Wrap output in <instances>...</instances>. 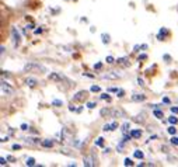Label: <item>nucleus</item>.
I'll list each match as a JSON object with an SVG mask.
<instances>
[{
  "label": "nucleus",
  "instance_id": "nucleus-13",
  "mask_svg": "<svg viewBox=\"0 0 178 167\" xmlns=\"http://www.w3.org/2000/svg\"><path fill=\"white\" fill-rule=\"evenodd\" d=\"M130 135H132L135 139H139V138L142 136V131H140V129H132V131H130Z\"/></svg>",
  "mask_w": 178,
  "mask_h": 167
},
{
  "label": "nucleus",
  "instance_id": "nucleus-47",
  "mask_svg": "<svg viewBox=\"0 0 178 167\" xmlns=\"http://www.w3.org/2000/svg\"><path fill=\"white\" fill-rule=\"evenodd\" d=\"M163 58H164V59H166V61H170V59H171V58H170V55H164Z\"/></svg>",
  "mask_w": 178,
  "mask_h": 167
},
{
  "label": "nucleus",
  "instance_id": "nucleus-36",
  "mask_svg": "<svg viewBox=\"0 0 178 167\" xmlns=\"http://www.w3.org/2000/svg\"><path fill=\"white\" fill-rule=\"evenodd\" d=\"M111 128H112V131H115L118 128V122L117 121H114V122H111Z\"/></svg>",
  "mask_w": 178,
  "mask_h": 167
},
{
  "label": "nucleus",
  "instance_id": "nucleus-29",
  "mask_svg": "<svg viewBox=\"0 0 178 167\" xmlns=\"http://www.w3.org/2000/svg\"><path fill=\"white\" fill-rule=\"evenodd\" d=\"M167 132H168L170 135H175L177 134V129H175V126H170L168 129H167Z\"/></svg>",
  "mask_w": 178,
  "mask_h": 167
},
{
  "label": "nucleus",
  "instance_id": "nucleus-22",
  "mask_svg": "<svg viewBox=\"0 0 178 167\" xmlns=\"http://www.w3.org/2000/svg\"><path fill=\"white\" fill-rule=\"evenodd\" d=\"M25 142H27V143H30V145H36V143H38V139H32V138H27V139H25Z\"/></svg>",
  "mask_w": 178,
  "mask_h": 167
},
{
  "label": "nucleus",
  "instance_id": "nucleus-17",
  "mask_svg": "<svg viewBox=\"0 0 178 167\" xmlns=\"http://www.w3.org/2000/svg\"><path fill=\"white\" fill-rule=\"evenodd\" d=\"M154 117H157L159 119H163L164 118L163 111H160V109H154Z\"/></svg>",
  "mask_w": 178,
  "mask_h": 167
},
{
  "label": "nucleus",
  "instance_id": "nucleus-25",
  "mask_svg": "<svg viewBox=\"0 0 178 167\" xmlns=\"http://www.w3.org/2000/svg\"><path fill=\"white\" fill-rule=\"evenodd\" d=\"M94 143H95L97 146H100V148H103V146H104V139H103V138H98V139H97Z\"/></svg>",
  "mask_w": 178,
  "mask_h": 167
},
{
  "label": "nucleus",
  "instance_id": "nucleus-5",
  "mask_svg": "<svg viewBox=\"0 0 178 167\" xmlns=\"http://www.w3.org/2000/svg\"><path fill=\"white\" fill-rule=\"evenodd\" d=\"M83 166L84 167H94L95 166V160H94L93 156H84V159H83Z\"/></svg>",
  "mask_w": 178,
  "mask_h": 167
},
{
  "label": "nucleus",
  "instance_id": "nucleus-26",
  "mask_svg": "<svg viewBox=\"0 0 178 167\" xmlns=\"http://www.w3.org/2000/svg\"><path fill=\"white\" fill-rule=\"evenodd\" d=\"M117 96H118V98H122L125 96V90H122V88H118Z\"/></svg>",
  "mask_w": 178,
  "mask_h": 167
},
{
  "label": "nucleus",
  "instance_id": "nucleus-33",
  "mask_svg": "<svg viewBox=\"0 0 178 167\" xmlns=\"http://www.w3.org/2000/svg\"><path fill=\"white\" fill-rule=\"evenodd\" d=\"M7 160H9V159L0 157V164H2V166H6V164H7Z\"/></svg>",
  "mask_w": 178,
  "mask_h": 167
},
{
  "label": "nucleus",
  "instance_id": "nucleus-2",
  "mask_svg": "<svg viewBox=\"0 0 178 167\" xmlns=\"http://www.w3.org/2000/svg\"><path fill=\"white\" fill-rule=\"evenodd\" d=\"M0 87H2V93H3V94H6V96H11L13 93H14V88H13L7 82H4V80H2V84H0Z\"/></svg>",
  "mask_w": 178,
  "mask_h": 167
},
{
  "label": "nucleus",
  "instance_id": "nucleus-49",
  "mask_svg": "<svg viewBox=\"0 0 178 167\" xmlns=\"http://www.w3.org/2000/svg\"><path fill=\"white\" fill-rule=\"evenodd\" d=\"M0 49H2V51H0V54L3 55V54H4V51H6V48H4V46H2V48H0Z\"/></svg>",
  "mask_w": 178,
  "mask_h": 167
},
{
  "label": "nucleus",
  "instance_id": "nucleus-48",
  "mask_svg": "<svg viewBox=\"0 0 178 167\" xmlns=\"http://www.w3.org/2000/svg\"><path fill=\"white\" fill-rule=\"evenodd\" d=\"M140 49H147V45H146V44H143V45H140Z\"/></svg>",
  "mask_w": 178,
  "mask_h": 167
},
{
  "label": "nucleus",
  "instance_id": "nucleus-30",
  "mask_svg": "<svg viewBox=\"0 0 178 167\" xmlns=\"http://www.w3.org/2000/svg\"><path fill=\"white\" fill-rule=\"evenodd\" d=\"M171 143H172V145H175V146H178V136L172 135V138H171Z\"/></svg>",
  "mask_w": 178,
  "mask_h": 167
},
{
  "label": "nucleus",
  "instance_id": "nucleus-24",
  "mask_svg": "<svg viewBox=\"0 0 178 167\" xmlns=\"http://www.w3.org/2000/svg\"><path fill=\"white\" fill-rule=\"evenodd\" d=\"M168 122H170V124H172V125H175L178 122V118H177V117H174V115H171L168 118Z\"/></svg>",
  "mask_w": 178,
  "mask_h": 167
},
{
  "label": "nucleus",
  "instance_id": "nucleus-46",
  "mask_svg": "<svg viewBox=\"0 0 178 167\" xmlns=\"http://www.w3.org/2000/svg\"><path fill=\"white\" fill-rule=\"evenodd\" d=\"M34 32H35V34H41V32H42V28H38V30H35Z\"/></svg>",
  "mask_w": 178,
  "mask_h": 167
},
{
  "label": "nucleus",
  "instance_id": "nucleus-7",
  "mask_svg": "<svg viewBox=\"0 0 178 167\" xmlns=\"http://www.w3.org/2000/svg\"><path fill=\"white\" fill-rule=\"evenodd\" d=\"M49 80H52V82H62L63 80V76H61L59 73H55V72H52V73H49Z\"/></svg>",
  "mask_w": 178,
  "mask_h": 167
},
{
  "label": "nucleus",
  "instance_id": "nucleus-6",
  "mask_svg": "<svg viewBox=\"0 0 178 167\" xmlns=\"http://www.w3.org/2000/svg\"><path fill=\"white\" fill-rule=\"evenodd\" d=\"M103 79H107V80H117L118 77H121V75H118L117 72H107L105 75H103Z\"/></svg>",
  "mask_w": 178,
  "mask_h": 167
},
{
  "label": "nucleus",
  "instance_id": "nucleus-4",
  "mask_svg": "<svg viewBox=\"0 0 178 167\" xmlns=\"http://www.w3.org/2000/svg\"><path fill=\"white\" fill-rule=\"evenodd\" d=\"M87 97H88V91L80 90V91H77V93L73 96V100H74V101H84Z\"/></svg>",
  "mask_w": 178,
  "mask_h": 167
},
{
  "label": "nucleus",
  "instance_id": "nucleus-16",
  "mask_svg": "<svg viewBox=\"0 0 178 167\" xmlns=\"http://www.w3.org/2000/svg\"><path fill=\"white\" fill-rule=\"evenodd\" d=\"M133 156H135L136 159H140V160H142L143 157H145V155H143V152H142V150H139V149L133 152Z\"/></svg>",
  "mask_w": 178,
  "mask_h": 167
},
{
  "label": "nucleus",
  "instance_id": "nucleus-38",
  "mask_svg": "<svg viewBox=\"0 0 178 167\" xmlns=\"http://www.w3.org/2000/svg\"><path fill=\"white\" fill-rule=\"evenodd\" d=\"M20 128H21V131H28V125L27 124H21Z\"/></svg>",
  "mask_w": 178,
  "mask_h": 167
},
{
  "label": "nucleus",
  "instance_id": "nucleus-44",
  "mask_svg": "<svg viewBox=\"0 0 178 167\" xmlns=\"http://www.w3.org/2000/svg\"><path fill=\"white\" fill-rule=\"evenodd\" d=\"M108 91H112V93H117L118 88H117V87H111V88H108Z\"/></svg>",
  "mask_w": 178,
  "mask_h": 167
},
{
  "label": "nucleus",
  "instance_id": "nucleus-32",
  "mask_svg": "<svg viewBox=\"0 0 178 167\" xmlns=\"http://www.w3.org/2000/svg\"><path fill=\"white\" fill-rule=\"evenodd\" d=\"M138 59H139V61H146V59H147V55L142 54V55H139V56H138Z\"/></svg>",
  "mask_w": 178,
  "mask_h": 167
},
{
  "label": "nucleus",
  "instance_id": "nucleus-19",
  "mask_svg": "<svg viewBox=\"0 0 178 167\" xmlns=\"http://www.w3.org/2000/svg\"><path fill=\"white\" fill-rule=\"evenodd\" d=\"M100 114H101L103 117H105V115H111V109H109V108H103V109L100 111Z\"/></svg>",
  "mask_w": 178,
  "mask_h": 167
},
{
  "label": "nucleus",
  "instance_id": "nucleus-28",
  "mask_svg": "<svg viewBox=\"0 0 178 167\" xmlns=\"http://www.w3.org/2000/svg\"><path fill=\"white\" fill-rule=\"evenodd\" d=\"M103 131L104 132H109V131H112V128H111V124H105L103 126Z\"/></svg>",
  "mask_w": 178,
  "mask_h": 167
},
{
  "label": "nucleus",
  "instance_id": "nucleus-12",
  "mask_svg": "<svg viewBox=\"0 0 178 167\" xmlns=\"http://www.w3.org/2000/svg\"><path fill=\"white\" fill-rule=\"evenodd\" d=\"M146 96L145 94H133L132 96V101H145Z\"/></svg>",
  "mask_w": 178,
  "mask_h": 167
},
{
  "label": "nucleus",
  "instance_id": "nucleus-9",
  "mask_svg": "<svg viewBox=\"0 0 178 167\" xmlns=\"http://www.w3.org/2000/svg\"><path fill=\"white\" fill-rule=\"evenodd\" d=\"M111 117L117 118V117H125V113L122 109H111Z\"/></svg>",
  "mask_w": 178,
  "mask_h": 167
},
{
  "label": "nucleus",
  "instance_id": "nucleus-3",
  "mask_svg": "<svg viewBox=\"0 0 178 167\" xmlns=\"http://www.w3.org/2000/svg\"><path fill=\"white\" fill-rule=\"evenodd\" d=\"M11 38H13V41H14V46L20 45V42H21V35H20L17 28H14V27L11 28Z\"/></svg>",
  "mask_w": 178,
  "mask_h": 167
},
{
  "label": "nucleus",
  "instance_id": "nucleus-35",
  "mask_svg": "<svg viewBox=\"0 0 178 167\" xmlns=\"http://www.w3.org/2000/svg\"><path fill=\"white\" fill-rule=\"evenodd\" d=\"M95 107H97V104H95V103H87V108L93 109V108H95Z\"/></svg>",
  "mask_w": 178,
  "mask_h": 167
},
{
  "label": "nucleus",
  "instance_id": "nucleus-18",
  "mask_svg": "<svg viewBox=\"0 0 178 167\" xmlns=\"http://www.w3.org/2000/svg\"><path fill=\"white\" fill-rule=\"evenodd\" d=\"M25 164H27V166H30V167L35 166V159H34V157H28L27 161H25Z\"/></svg>",
  "mask_w": 178,
  "mask_h": 167
},
{
  "label": "nucleus",
  "instance_id": "nucleus-15",
  "mask_svg": "<svg viewBox=\"0 0 178 167\" xmlns=\"http://www.w3.org/2000/svg\"><path fill=\"white\" fill-rule=\"evenodd\" d=\"M101 40H103L104 44H109L111 42V36L108 34H101Z\"/></svg>",
  "mask_w": 178,
  "mask_h": 167
},
{
  "label": "nucleus",
  "instance_id": "nucleus-23",
  "mask_svg": "<svg viewBox=\"0 0 178 167\" xmlns=\"http://www.w3.org/2000/svg\"><path fill=\"white\" fill-rule=\"evenodd\" d=\"M133 164H135V163H133V161H132V159H129V157H126V159H125V161H124V166H133Z\"/></svg>",
  "mask_w": 178,
  "mask_h": 167
},
{
  "label": "nucleus",
  "instance_id": "nucleus-43",
  "mask_svg": "<svg viewBox=\"0 0 178 167\" xmlns=\"http://www.w3.org/2000/svg\"><path fill=\"white\" fill-rule=\"evenodd\" d=\"M163 103H164V104H170V98H168V97H164V98H163Z\"/></svg>",
  "mask_w": 178,
  "mask_h": 167
},
{
  "label": "nucleus",
  "instance_id": "nucleus-27",
  "mask_svg": "<svg viewBox=\"0 0 178 167\" xmlns=\"http://www.w3.org/2000/svg\"><path fill=\"white\" fill-rule=\"evenodd\" d=\"M105 62H107V63H109V65H111V63H115L114 56H111V55H109V56H107V58H105Z\"/></svg>",
  "mask_w": 178,
  "mask_h": 167
},
{
  "label": "nucleus",
  "instance_id": "nucleus-8",
  "mask_svg": "<svg viewBox=\"0 0 178 167\" xmlns=\"http://www.w3.org/2000/svg\"><path fill=\"white\" fill-rule=\"evenodd\" d=\"M25 84H27L28 87L34 88V87H36V84H38V80L34 79V77H27V79H25Z\"/></svg>",
  "mask_w": 178,
  "mask_h": 167
},
{
  "label": "nucleus",
  "instance_id": "nucleus-31",
  "mask_svg": "<svg viewBox=\"0 0 178 167\" xmlns=\"http://www.w3.org/2000/svg\"><path fill=\"white\" fill-rule=\"evenodd\" d=\"M90 91H93V93H98V91H100V87H98V86H91Z\"/></svg>",
  "mask_w": 178,
  "mask_h": 167
},
{
  "label": "nucleus",
  "instance_id": "nucleus-21",
  "mask_svg": "<svg viewBox=\"0 0 178 167\" xmlns=\"http://www.w3.org/2000/svg\"><path fill=\"white\" fill-rule=\"evenodd\" d=\"M100 98H101V100H107V101H111V97H109V94H108V93H103V94L100 96Z\"/></svg>",
  "mask_w": 178,
  "mask_h": 167
},
{
  "label": "nucleus",
  "instance_id": "nucleus-20",
  "mask_svg": "<svg viewBox=\"0 0 178 167\" xmlns=\"http://www.w3.org/2000/svg\"><path fill=\"white\" fill-rule=\"evenodd\" d=\"M126 62H129V59L125 56V58H118L117 59V63H119V65H124V63H126Z\"/></svg>",
  "mask_w": 178,
  "mask_h": 167
},
{
  "label": "nucleus",
  "instance_id": "nucleus-39",
  "mask_svg": "<svg viewBox=\"0 0 178 167\" xmlns=\"http://www.w3.org/2000/svg\"><path fill=\"white\" fill-rule=\"evenodd\" d=\"M170 109H171V113H172V114H178V107H171Z\"/></svg>",
  "mask_w": 178,
  "mask_h": 167
},
{
  "label": "nucleus",
  "instance_id": "nucleus-11",
  "mask_svg": "<svg viewBox=\"0 0 178 167\" xmlns=\"http://www.w3.org/2000/svg\"><path fill=\"white\" fill-rule=\"evenodd\" d=\"M166 35H168V31H167V28H161L160 32H159V35H157V38H159L160 41H163Z\"/></svg>",
  "mask_w": 178,
  "mask_h": 167
},
{
  "label": "nucleus",
  "instance_id": "nucleus-37",
  "mask_svg": "<svg viewBox=\"0 0 178 167\" xmlns=\"http://www.w3.org/2000/svg\"><path fill=\"white\" fill-rule=\"evenodd\" d=\"M21 149V146L18 145V143H14V145H13V150H20Z\"/></svg>",
  "mask_w": 178,
  "mask_h": 167
},
{
  "label": "nucleus",
  "instance_id": "nucleus-45",
  "mask_svg": "<svg viewBox=\"0 0 178 167\" xmlns=\"http://www.w3.org/2000/svg\"><path fill=\"white\" fill-rule=\"evenodd\" d=\"M138 84H139V86H143V80L140 79V77H139V79H138Z\"/></svg>",
  "mask_w": 178,
  "mask_h": 167
},
{
  "label": "nucleus",
  "instance_id": "nucleus-50",
  "mask_svg": "<svg viewBox=\"0 0 178 167\" xmlns=\"http://www.w3.org/2000/svg\"><path fill=\"white\" fill-rule=\"evenodd\" d=\"M7 159H9V160H10V161H14V160H15V159H14V157H13V156H9V157H7Z\"/></svg>",
  "mask_w": 178,
  "mask_h": 167
},
{
  "label": "nucleus",
  "instance_id": "nucleus-1",
  "mask_svg": "<svg viewBox=\"0 0 178 167\" xmlns=\"http://www.w3.org/2000/svg\"><path fill=\"white\" fill-rule=\"evenodd\" d=\"M24 72H48L44 65H39V63H35V62H28V63L24 65Z\"/></svg>",
  "mask_w": 178,
  "mask_h": 167
},
{
  "label": "nucleus",
  "instance_id": "nucleus-34",
  "mask_svg": "<svg viewBox=\"0 0 178 167\" xmlns=\"http://www.w3.org/2000/svg\"><path fill=\"white\" fill-rule=\"evenodd\" d=\"M52 104H53V105H62V104H63V101H61V100H53V101H52Z\"/></svg>",
  "mask_w": 178,
  "mask_h": 167
},
{
  "label": "nucleus",
  "instance_id": "nucleus-14",
  "mask_svg": "<svg viewBox=\"0 0 178 167\" xmlns=\"http://www.w3.org/2000/svg\"><path fill=\"white\" fill-rule=\"evenodd\" d=\"M130 129V122H124V124H122V126H121V131H122V134H126L128 131H129Z\"/></svg>",
  "mask_w": 178,
  "mask_h": 167
},
{
  "label": "nucleus",
  "instance_id": "nucleus-40",
  "mask_svg": "<svg viewBox=\"0 0 178 167\" xmlns=\"http://www.w3.org/2000/svg\"><path fill=\"white\" fill-rule=\"evenodd\" d=\"M101 67H103V63H95L94 65V69H97V70L101 69Z\"/></svg>",
  "mask_w": 178,
  "mask_h": 167
},
{
  "label": "nucleus",
  "instance_id": "nucleus-10",
  "mask_svg": "<svg viewBox=\"0 0 178 167\" xmlns=\"http://www.w3.org/2000/svg\"><path fill=\"white\" fill-rule=\"evenodd\" d=\"M41 145H42L44 148H46V149H49V148H52V146H53V140H51V139H44L42 142H41Z\"/></svg>",
  "mask_w": 178,
  "mask_h": 167
},
{
  "label": "nucleus",
  "instance_id": "nucleus-42",
  "mask_svg": "<svg viewBox=\"0 0 178 167\" xmlns=\"http://www.w3.org/2000/svg\"><path fill=\"white\" fill-rule=\"evenodd\" d=\"M69 111H77V109H76V107L73 105V104H70V105H69Z\"/></svg>",
  "mask_w": 178,
  "mask_h": 167
},
{
  "label": "nucleus",
  "instance_id": "nucleus-41",
  "mask_svg": "<svg viewBox=\"0 0 178 167\" xmlns=\"http://www.w3.org/2000/svg\"><path fill=\"white\" fill-rule=\"evenodd\" d=\"M83 76H87V77H90V79H94V75H90V73H83Z\"/></svg>",
  "mask_w": 178,
  "mask_h": 167
}]
</instances>
